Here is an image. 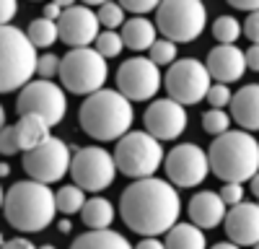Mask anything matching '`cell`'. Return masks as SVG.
I'll return each instance as SVG.
<instances>
[{
	"mask_svg": "<svg viewBox=\"0 0 259 249\" xmlns=\"http://www.w3.org/2000/svg\"><path fill=\"white\" fill-rule=\"evenodd\" d=\"M182 213V200L177 187L166 179H138L127 187L119 197L122 221L143 234L145 239H156L158 234H168L177 226Z\"/></svg>",
	"mask_w": 259,
	"mask_h": 249,
	"instance_id": "6da1fadb",
	"label": "cell"
},
{
	"mask_svg": "<svg viewBox=\"0 0 259 249\" xmlns=\"http://www.w3.org/2000/svg\"><path fill=\"white\" fill-rule=\"evenodd\" d=\"M3 213L6 221L24 234H36L55 221L57 213V195L47 184L24 179L16 182L3 197Z\"/></svg>",
	"mask_w": 259,
	"mask_h": 249,
	"instance_id": "7a4b0ae2",
	"label": "cell"
},
{
	"mask_svg": "<svg viewBox=\"0 0 259 249\" xmlns=\"http://www.w3.org/2000/svg\"><path fill=\"white\" fill-rule=\"evenodd\" d=\"M80 128L96 140H122L124 135H130L133 130V104L122 91H112V89H101L99 94L89 96L80 104Z\"/></svg>",
	"mask_w": 259,
	"mask_h": 249,
	"instance_id": "3957f363",
	"label": "cell"
},
{
	"mask_svg": "<svg viewBox=\"0 0 259 249\" xmlns=\"http://www.w3.org/2000/svg\"><path fill=\"white\" fill-rule=\"evenodd\" d=\"M210 169L226 184L251 182L259 174V143L246 130H231L210 145Z\"/></svg>",
	"mask_w": 259,
	"mask_h": 249,
	"instance_id": "277c9868",
	"label": "cell"
},
{
	"mask_svg": "<svg viewBox=\"0 0 259 249\" xmlns=\"http://www.w3.org/2000/svg\"><path fill=\"white\" fill-rule=\"evenodd\" d=\"M0 47H3V73H0V91H24L31 75L39 70V57L36 47L31 45V39L26 31H21L16 26H3L0 34Z\"/></svg>",
	"mask_w": 259,
	"mask_h": 249,
	"instance_id": "5b68a950",
	"label": "cell"
},
{
	"mask_svg": "<svg viewBox=\"0 0 259 249\" xmlns=\"http://www.w3.org/2000/svg\"><path fill=\"white\" fill-rule=\"evenodd\" d=\"M114 161L117 169L127 177L138 179H150L156 174V169L166 161L163 145L161 140H156L145 130H133L130 135H124L117 148H114Z\"/></svg>",
	"mask_w": 259,
	"mask_h": 249,
	"instance_id": "8992f818",
	"label": "cell"
},
{
	"mask_svg": "<svg viewBox=\"0 0 259 249\" xmlns=\"http://www.w3.org/2000/svg\"><path fill=\"white\" fill-rule=\"evenodd\" d=\"M109 65L96 50H70L62 57L60 65V80L70 94L80 96H94L104 89Z\"/></svg>",
	"mask_w": 259,
	"mask_h": 249,
	"instance_id": "52a82bcc",
	"label": "cell"
},
{
	"mask_svg": "<svg viewBox=\"0 0 259 249\" xmlns=\"http://www.w3.org/2000/svg\"><path fill=\"white\" fill-rule=\"evenodd\" d=\"M207 11L200 0H163L156 11V26L168 42H192L205 31Z\"/></svg>",
	"mask_w": 259,
	"mask_h": 249,
	"instance_id": "ba28073f",
	"label": "cell"
},
{
	"mask_svg": "<svg viewBox=\"0 0 259 249\" xmlns=\"http://www.w3.org/2000/svg\"><path fill=\"white\" fill-rule=\"evenodd\" d=\"M210 78L212 75L205 62L194 60V57H184L168 68L163 86L168 91V99L179 101L182 107H189V104H200L202 99H207V94L212 89Z\"/></svg>",
	"mask_w": 259,
	"mask_h": 249,
	"instance_id": "9c48e42d",
	"label": "cell"
},
{
	"mask_svg": "<svg viewBox=\"0 0 259 249\" xmlns=\"http://www.w3.org/2000/svg\"><path fill=\"white\" fill-rule=\"evenodd\" d=\"M117 161L114 156H109V151L99 148V145H89L80 148L73 156V182L80 187L83 192H101L106 190L114 177H117Z\"/></svg>",
	"mask_w": 259,
	"mask_h": 249,
	"instance_id": "30bf717a",
	"label": "cell"
},
{
	"mask_svg": "<svg viewBox=\"0 0 259 249\" xmlns=\"http://www.w3.org/2000/svg\"><path fill=\"white\" fill-rule=\"evenodd\" d=\"M16 109H18L21 117L39 114L50 124H57V122H62L65 112H68V99H65V91L57 83L39 78V80H31L29 86L18 94Z\"/></svg>",
	"mask_w": 259,
	"mask_h": 249,
	"instance_id": "8fae6325",
	"label": "cell"
},
{
	"mask_svg": "<svg viewBox=\"0 0 259 249\" xmlns=\"http://www.w3.org/2000/svg\"><path fill=\"white\" fill-rule=\"evenodd\" d=\"M24 169L34 182H41V184L60 182L68 174V169H73L70 148L65 145V140L50 138L47 143H41L39 148H34L24 156Z\"/></svg>",
	"mask_w": 259,
	"mask_h": 249,
	"instance_id": "7c38bea8",
	"label": "cell"
},
{
	"mask_svg": "<svg viewBox=\"0 0 259 249\" xmlns=\"http://www.w3.org/2000/svg\"><path fill=\"white\" fill-rule=\"evenodd\" d=\"M161 89V70L150 57H133L117 70V91L130 101H148Z\"/></svg>",
	"mask_w": 259,
	"mask_h": 249,
	"instance_id": "4fadbf2b",
	"label": "cell"
},
{
	"mask_svg": "<svg viewBox=\"0 0 259 249\" xmlns=\"http://www.w3.org/2000/svg\"><path fill=\"white\" fill-rule=\"evenodd\" d=\"M163 169L177 187H197L210 174V156L194 143H182L163 161Z\"/></svg>",
	"mask_w": 259,
	"mask_h": 249,
	"instance_id": "5bb4252c",
	"label": "cell"
},
{
	"mask_svg": "<svg viewBox=\"0 0 259 249\" xmlns=\"http://www.w3.org/2000/svg\"><path fill=\"white\" fill-rule=\"evenodd\" d=\"M50 128L52 124L39 117V114H26L21 117L16 124L11 128H3V138H0V151L6 156H13L18 151H34L39 148L41 143H47L52 135H50Z\"/></svg>",
	"mask_w": 259,
	"mask_h": 249,
	"instance_id": "9a60e30c",
	"label": "cell"
},
{
	"mask_svg": "<svg viewBox=\"0 0 259 249\" xmlns=\"http://www.w3.org/2000/svg\"><path fill=\"white\" fill-rule=\"evenodd\" d=\"M143 124L156 140H174L187 130V109L174 99H158L145 109Z\"/></svg>",
	"mask_w": 259,
	"mask_h": 249,
	"instance_id": "2e32d148",
	"label": "cell"
},
{
	"mask_svg": "<svg viewBox=\"0 0 259 249\" xmlns=\"http://www.w3.org/2000/svg\"><path fill=\"white\" fill-rule=\"evenodd\" d=\"M60 26V39L65 42L68 47L73 50H89V45L99 39V29H101V21L99 16L89 8V6H73L62 13V18L57 21Z\"/></svg>",
	"mask_w": 259,
	"mask_h": 249,
	"instance_id": "e0dca14e",
	"label": "cell"
},
{
	"mask_svg": "<svg viewBox=\"0 0 259 249\" xmlns=\"http://www.w3.org/2000/svg\"><path fill=\"white\" fill-rule=\"evenodd\" d=\"M223 228L233 244L256 246L259 244V202H241L231 208Z\"/></svg>",
	"mask_w": 259,
	"mask_h": 249,
	"instance_id": "ac0fdd59",
	"label": "cell"
},
{
	"mask_svg": "<svg viewBox=\"0 0 259 249\" xmlns=\"http://www.w3.org/2000/svg\"><path fill=\"white\" fill-rule=\"evenodd\" d=\"M207 70L215 80H221V83H228L231 80H239L244 73H246V52H241L236 45H218V47H212L210 55H207Z\"/></svg>",
	"mask_w": 259,
	"mask_h": 249,
	"instance_id": "d6986e66",
	"label": "cell"
},
{
	"mask_svg": "<svg viewBox=\"0 0 259 249\" xmlns=\"http://www.w3.org/2000/svg\"><path fill=\"white\" fill-rule=\"evenodd\" d=\"M189 218L194 226L200 228H215L218 223H226V216H228V205L223 202L221 195H215L210 190H202L197 192L192 200H189Z\"/></svg>",
	"mask_w": 259,
	"mask_h": 249,
	"instance_id": "ffe728a7",
	"label": "cell"
},
{
	"mask_svg": "<svg viewBox=\"0 0 259 249\" xmlns=\"http://www.w3.org/2000/svg\"><path fill=\"white\" fill-rule=\"evenodd\" d=\"M231 114H233L236 124H241L246 133L259 130V83L244 86L233 94Z\"/></svg>",
	"mask_w": 259,
	"mask_h": 249,
	"instance_id": "44dd1931",
	"label": "cell"
},
{
	"mask_svg": "<svg viewBox=\"0 0 259 249\" xmlns=\"http://www.w3.org/2000/svg\"><path fill=\"white\" fill-rule=\"evenodd\" d=\"M122 39H124V47L135 50V52H143V50H150L156 45V26L150 24L145 16H135L130 18L127 24L122 26Z\"/></svg>",
	"mask_w": 259,
	"mask_h": 249,
	"instance_id": "7402d4cb",
	"label": "cell"
},
{
	"mask_svg": "<svg viewBox=\"0 0 259 249\" xmlns=\"http://www.w3.org/2000/svg\"><path fill=\"white\" fill-rule=\"evenodd\" d=\"M70 249H135L122 234L112 231V228H104V231H85L80 234Z\"/></svg>",
	"mask_w": 259,
	"mask_h": 249,
	"instance_id": "603a6c76",
	"label": "cell"
},
{
	"mask_svg": "<svg viewBox=\"0 0 259 249\" xmlns=\"http://www.w3.org/2000/svg\"><path fill=\"white\" fill-rule=\"evenodd\" d=\"M166 249H207V239L200 226L177 223L166 234Z\"/></svg>",
	"mask_w": 259,
	"mask_h": 249,
	"instance_id": "cb8c5ba5",
	"label": "cell"
},
{
	"mask_svg": "<svg viewBox=\"0 0 259 249\" xmlns=\"http://www.w3.org/2000/svg\"><path fill=\"white\" fill-rule=\"evenodd\" d=\"M80 218L91 231H104V228H109L112 221H114V205L106 197H91L85 202Z\"/></svg>",
	"mask_w": 259,
	"mask_h": 249,
	"instance_id": "d4e9b609",
	"label": "cell"
},
{
	"mask_svg": "<svg viewBox=\"0 0 259 249\" xmlns=\"http://www.w3.org/2000/svg\"><path fill=\"white\" fill-rule=\"evenodd\" d=\"M26 34H29L34 47H52L55 42L60 39V26L55 24V21L41 16V18H34L31 24H29Z\"/></svg>",
	"mask_w": 259,
	"mask_h": 249,
	"instance_id": "484cf974",
	"label": "cell"
},
{
	"mask_svg": "<svg viewBox=\"0 0 259 249\" xmlns=\"http://www.w3.org/2000/svg\"><path fill=\"white\" fill-rule=\"evenodd\" d=\"M85 208V192L80 190L78 184H70V187H62L57 192V211L70 216V213H83Z\"/></svg>",
	"mask_w": 259,
	"mask_h": 249,
	"instance_id": "4316f807",
	"label": "cell"
},
{
	"mask_svg": "<svg viewBox=\"0 0 259 249\" xmlns=\"http://www.w3.org/2000/svg\"><path fill=\"white\" fill-rule=\"evenodd\" d=\"M241 24H239V18H233V16H221V18H215V24H212V36L221 42V45H233L236 39L241 36Z\"/></svg>",
	"mask_w": 259,
	"mask_h": 249,
	"instance_id": "83f0119b",
	"label": "cell"
},
{
	"mask_svg": "<svg viewBox=\"0 0 259 249\" xmlns=\"http://www.w3.org/2000/svg\"><path fill=\"white\" fill-rule=\"evenodd\" d=\"M202 128H205V133L221 138V135L231 133V114L223 109H207L202 114Z\"/></svg>",
	"mask_w": 259,
	"mask_h": 249,
	"instance_id": "f1b7e54d",
	"label": "cell"
},
{
	"mask_svg": "<svg viewBox=\"0 0 259 249\" xmlns=\"http://www.w3.org/2000/svg\"><path fill=\"white\" fill-rule=\"evenodd\" d=\"M101 26H106V31H114L117 26H124L127 18H124V8L117 6V3H101L99 11H96Z\"/></svg>",
	"mask_w": 259,
	"mask_h": 249,
	"instance_id": "f546056e",
	"label": "cell"
},
{
	"mask_svg": "<svg viewBox=\"0 0 259 249\" xmlns=\"http://www.w3.org/2000/svg\"><path fill=\"white\" fill-rule=\"evenodd\" d=\"M124 50V39L117 31H101L96 39V52L106 60V57H117Z\"/></svg>",
	"mask_w": 259,
	"mask_h": 249,
	"instance_id": "4dcf8cb0",
	"label": "cell"
},
{
	"mask_svg": "<svg viewBox=\"0 0 259 249\" xmlns=\"http://www.w3.org/2000/svg\"><path fill=\"white\" fill-rule=\"evenodd\" d=\"M150 60L156 62V65H174L177 60V45L168 39H158L153 47H150Z\"/></svg>",
	"mask_w": 259,
	"mask_h": 249,
	"instance_id": "1f68e13d",
	"label": "cell"
},
{
	"mask_svg": "<svg viewBox=\"0 0 259 249\" xmlns=\"http://www.w3.org/2000/svg\"><path fill=\"white\" fill-rule=\"evenodd\" d=\"M231 101H233V94L226 83H212V89L207 94V104H212V109H223Z\"/></svg>",
	"mask_w": 259,
	"mask_h": 249,
	"instance_id": "d6a6232c",
	"label": "cell"
},
{
	"mask_svg": "<svg viewBox=\"0 0 259 249\" xmlns=\"http://www.w3.org/2000/svg\"><path fill=\"white\" fill-rule=\"evenodd\" d=\"M60 65H62V60L57 57V55H52V52H47L45 57H39V75L45 78V80H50L52 75H60Z\"/></svg>",
	"mask_w": 259,
	"mask_h": 249,
	"instance_id": "836d02e7",
	"label": "cell"
},
{
	"mask_svg": "<svg viewBox=\"0 0 259 249\" xmlns=\"http://www.w3.org/2000/svg\"><path fill=\"white\" fill-rule=\"evenodd\" d=\"M221 197H223V202H226L228 208L241 205V202H244V187H241V184H223Z\"/></svg>",
	"mask_w": 259,
	"mask_h": 249,
	"instance_id": "e575fe53",
	"label": "cell"
},
{
	"mask_svg": "<svg viewBox=\"0 0 259 249\" xmlns=\"http://www.w3.org/2000/svg\"><path fill=\"white\" fill-rule=\"evenodd\" d=\"M161 3H156V0H124L122 8L135 13V16H143V13H150V11H158Z\"/></svg>",
	"mask_w": 259,
	"mask_h": 249,
	"instance_id": "d590c367",
	"label": "cell"
},
{
	"mask_svg": "<svg viewBox=\"0 0 259 249\" xmlns=\"http://www.w3.org/2000/svg\"><path fill=\"white\" fill-rule=\"evenodd\" d=\"M244 34L254 42V45H259V11L251 13V16H246V21H244Z\"/></svg>",
	"mask_w": 259,
	"mask_h": 249,
	"instance_id": "8d00e7d4",
	"label": "cell"
},
{
	"mask_svg": "<svg viewBox=\"0 0 259 249\" xmlns=\"http://www.w3.org/2000/svg\"><path fill=\"white\" fill-rule=\"evenodd\" d=\"M16 11H18L16 0H3V6H0V21H3V26H11Z\"/></svg>",
	"mask_w": 259,
	"mask_h": 249,
	"instance_id": "74e56055",
	"label": "cell"
},
{
	"mask_svg": "<svg viewBox=\"0 0 259 249\" xmlns=\"http://www.w3.org/2000/svg\"><path fill=\"white\" fill-rule=\"evenodd\" d=\"M231 6L233 8H239V11H246L249 16L259 11V0H231Z\"/></svg>",
	"mask_w": 259,
	"mask_h": 249,
	"instance_id": "f35d334b",
	"label": "cell"
},
{
	"mask_svg": "<svg viewBox=\"0 0 259 249\" xmlns=\"http://www.w3.org/2000/svg\"><path fill=\"white\" fill-rule=\"evenodd\" d=\"M3 249H36L29 239H24V236H18V239H8L6 244H3Z\"/></svg>",
	"mask_w": 259,
	"mask_h": 249,
	"instance_id": "ab89813d",
	"label": "cell"
},
{
	"mask_svg": "<svg viewBox=\"0 0 259 249\" xmlns=\"http://www.w3.org/2000/svg\"><path fill=\"white\" fill-rule=\"evenodd\" d=\"M246 65L259 73V45H251V47L246 50Z\"/></svg>",
	"mask_w": 259,
	"mask_h": 249,
	"instance_id": "60d3db41",
	"label": "cell"
},
{
	"mask_svg": "<svg viewBox=\"0 0 259 249\" xmlns=\"http://www.w3.org/2000/svg\"><path fill=\"white\" fill-rule=\"evenodd\" d=\"M135 249H166V241H158V239H143Z\"/></svg>",
	"mask_w": 259,
	"mask_h": 249,
	"instance_id": "b9f144b4",
	"label": "cell"
},
{
	"mask_svg": "<svg viewBox=\"0 0 259 249\" xmlns=\"http://www.w3.org/2000/svg\"><path fill=\"white\" fill-rule=\"evenodd\" d=\"M212 249H241V246L233 241H221V244H212Z\"/></svg>",
	"mask_w": 259,
	"mask_h": 249,
	"instance_id": "7bdbcfd3",
	"label": "cell"
},
{
	"mask_svg": "<svg viewBox=\"0 0 259 249\" xmlns=\"http://www.w3.org/2000/svg\"><path fill=\"white\" fill-rule=\"evenodd\" d=\"M57 228H60L62 234H70V231H73V226H70V221H60V223H57Z\"/></svg>",
	"mask_w": 259,
	"mask_h": 249,
	"instance_id": "ee69618b",
	"label": "cell"
},
{
	"mask_svg": "<svg viewBox=\"0 0 259 249\" xmlns=\"http://www.w3.org/2000/svg\"><path fill=\"white\" fill-rule=\"evenodd\" d=\"M249 184H251V192H254V197H259V174H256Z\"/></svg>",
	"mask_w": 259,
	"mask_h": 249,
	"instance_id": "f6af8a7d",
	"label": "cell"
},
{
	"mask_svg": "<svg viewBox=\"0 0 259 249\" xmlns=\"http://www.w3.org/2000/svg\"><path fill=\"white\" fill-rule=\"evenodd\" d=\"M39 249H57V246H52V244H41Z\"/></svg>",
	"mask_w": 259,
	"mask_h": 249,
	"instance_id": "bcb514c9",
	"label": "cell"
},
{
	"mask_svg": "<svg viewBox=\"0 0 259 249\" xmlns=\"http://www.w3.org/2000/svg\"><path fill=\"white\" fill-rule=\"evenodd\" d=\"M254 249H259V244H256V246H254Z\"/></svg>",
	"mask_w": 259,
	"mask_h": 249,
	"instance_id": "7dc6e473",
	"label": "cell"
}]
</instances>
